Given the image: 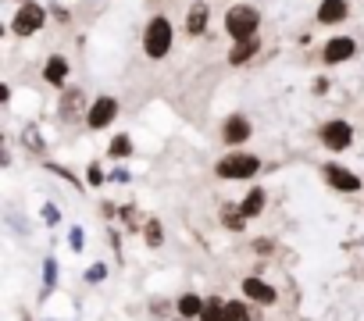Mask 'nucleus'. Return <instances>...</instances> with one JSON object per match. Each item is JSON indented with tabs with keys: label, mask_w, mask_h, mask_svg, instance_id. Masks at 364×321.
I'll return each instance as SVG.
<instances>
[{
	"label": "nucleus",
	"mask_w": 364,
	"mask_h": 321,
	"mask_svg": "<svg viewBox=\"0 0 364 321\" xmlns=\"http://www.w3.org/2000/svg\"><path fill=\"white\" fill-rule=\"evenodd\" d=\"M171 43H175V26L168 15H154L143 29V54L150 61H164L171 54Z\"/></svg>",
	"instance_id": "f257e3e1"
},
{
	"label": "nucleus",
	"mask_w": 364,
	"mask_h": 321,
	"mask_svg": "<svg viewBox=\"0 0 364 321\" xmlns=\"http://www.w3.org/2000/svg\"><path fill=\"white\" fill-rule=\"evenodd\" d=\"M261 172V157L257 153H247V150H236V153H225L218 165H215V175L222 183H247Z\"/></svg>",
	"instance_id": "f03ea898"
},
{
	"label": "nucleus",
	"mask_w": 364,
	"mask_h": 321,
	"mask_svg": "<svg viewBox=\"0 0 364 321\" xmlns=\"http://www.w3.org/2000/svg\"><path fill=\"white\" fill-rule=\"evenodd\" d=\"M257 29H261V11H257V8H250V4H236V8L225 11V33H229L232 43H240V40H254Z\"/></svg>",
	"instance_id": "7ed1b4c3"
},
{
	"label": "nucleus",
	"mask_w": 364,
	"mask_h": 321,
	"mask_svg": "<svg viewBox=\"0 0 364 321\" xmlns=\"http://www.w3.org/2000/svg\"><path fill=\"white\" fill-rule=\"evenodd\" d=\"M47 18H50V8L36 4V0H26V4H18V11L11 18V33L18 40H29V36H36L47 26Z\"/></svg>",
	"instance_id": "20e7f679"
},
{
	"label": "nucleus",
	"mask_w": 364,
	"mask_h": 321,
	"mask_svg": "<svg viewBox=\"0 0 364 321\" xmlns=\"http://www.w3.org/2000/svg\"><path fill=\"white\" fill-rule=\"evenodd\" d=\"M318 139H321V146H325V150L343 153V150H350V146H353V125H350V121H343V118H328V121H321V125H318Z\"/></svg>",
	"instance_id": "39448f33"
},
{
	"label": "nucleus",
	"mask_w": 364,
	"mask_h": 321,
	"mask_svg": "<svg viewBox=\"0 0 364 321\" xmlns=\"http://www.w3.org/2000/svg\"><path fill=\"white\" fill-rule=\"evenodd\" d=\"M118 111H122V104L114 100V97H107V93H100V97H93V104L86 107V129L90 132H104L107 125H114V118H118Z\"/></svg>",
	"instance_id": "423d86ee"
},
{
	"label": "nucleus",
	"mask_w": 364,
	"mask_h": 321,
	"mask_svg": "<svg viewBox=\"0 0 364 321\" xmlns=\"http://www.w3.org/2000/svg\"><path fill=\"white\" fill-rule=\"evenodd\" d=\"M353 54H357V40L346 36V33H336V36H328L325 47H321V65L339 68V65H346Z\"/></svg>",
	"instance_id": "0eeeda50"
},
{
	"label": "nucleus",
	"mask_w": 364,
	"mask_h": 321,
	"mask_svg": "<svg viewBox=\"0 0 364 321\" xmlns=\"http://www.w3.org/2000/svg\"><path fill=\"white\" fill-rule=\"evenodd\" d=\"M321 179L336 190V193H360L364 190V183H360V175L357 172H350V168H343V165H336V160H328V165H321Z\"/></svg>",
	"instance_id": "6e6552de"
},
{
	"label": "nucleus",
	"mask_w": 364,
	"mask_h": 321,
	"mask_svg": "<svg viewBox=\"0 0 364 321\" xmlns=\"http://www.w3.org/2000/svg\"><path fill=\"white\" fill-rule=\"evenodd\" d=\"M240 293H243V296H247L250 303H257V307H272V303L279 300V289H275L272 282L257 278V275L243 278V282H240Z\"/></svg>",
	"instance_id": "1a4fd4ad"
},
{
	"label": "nucleus",
	"mask_w": 364,
	"mask_h": 321,
	"mask_svg": "<svg viewBox=\"0 0 364 321\" xmlns=\"http://www.w3.org/2000/svg\"><path fill=\"white\" fill-rule=\"evenodd\" d=\"M250 136H254V125H250L247 114H229V118L222 121V139H225V146H243Z\"/></svg>",
	"instance_id": "9d476101"
},
{
	"label": "nucleus",
	"mask_w": 364,
	"mask_h": 321,
	"mask_svg": "<svg viewBox=\"0 0 364 321\" xmlns=\"http://www.w3.org/2000/svg\"><path fill=\"white\" fill-rule=\"evenodd\" d=\"M350 0H321L318 11H314V22L318 26H343L350 18Z\"/></svg>",
	"instance_id": "9b49d317"
},
{
	"label": "nucleus",
	"mask_w": 364,
	"mask_h": 321,
	"mask_svg": "<svg viewBox=\"0 0 364 321\" xmlns=\"http://www.w3.org/2000/svg\"><path fill=\"white\" fill-rule=\"evenodd\" d=\"M68 75H72V65H68V58H65V54H50V58L43 61V82H47V86L65 89Z\"/></svg>",
	"instance_id": "f8f14e48"
},
{
	"label": "nucleus",
	"mask_w": 364,
	"mask_h": 321,
	"mask_svg": "<svg viewBox=\"0 0 364 321\" xmlns=\"http://www.w3.org/2000/svg\"><path fill=\"white\" fill-rule=\"evenodd\" d=\"M204 303H208V296H200V293H182V296H175V314L182 321H200Z\"/></svg>",
	"instance_id": "ddd939ff"
},
{
	"label": "nucleus",
	"mask_w": 364,
	"mask_h": 321,
	"mask_svg": "<svg viewBox=\"0 0 364 321\" xmlns=\"http://www.w3.org/2000/svg\"><path fill=\"white\" fill-rule=\"evenodd\" d=\"M264 207H268V190H264V186H250V190H247V197L240 200V211H243L250 222H254V218H261V214H264Z\"/></svg>",
	"instance_id": "4468645a"
},
{
	"label": "nucleus",
	"mask_w": 364,
	"mask_h": 321,
	"mask_svg": "<svg viewBox=\"0 0 364 321\" xmlns=\"http://www.w3.org/2000/svg\"><path fill=\"white\" fill-rule=\"evenodd\" d=\"M208 22H211V8L208 4H190V11H186V33L190 36H204L208 33Z\"/></svg>",
	"instance_id": "2eb2a0df"
},
{
	"label": "nucleus",
	"mask_w": 364,
	"mask_h": 321,
	"mask_svg": "<svg viewBox=\"0 0 364 321\" xmlns=\"http://www.w3.org/2000/svg\"><path fill=\"white\" fill-rule=\"evenodd\" d=\"M261 54V40L254 36V40H240V43H232V50H229V65L232 68H243L247 61H254Z\"/></svg>",
	"instance_id": "dca6fc26"
},
{
	"label": "nucleus",
	"mask_w": 364,
	"mask_h": 321,
	"mask_svg": "<svg viewBox=\"0 0 364 321\" xmlns=\"http://www.w3.org/2000/svg\"><path fill=\"white\" fill-rule=\"evenodd\" d=\"M82 104H86V93H82V89H65V93H61V104H58V118H61V121H72Z\"/></svg>",
	"instance_id": "f3484780"
},
{
	"label": "nucleus",
	"mask_w": 364,
	"mask_h": 321,
	"mask_svg": "<svg viewBox=\"0 0 364 321\" xmlns=\"http://www.w3.org/2000/svg\"><path fill=\"white\" fill-rule=\"evenodd\" d=\"M107 157L111 160H129L132 157V136L129 132H114L107 143Z\"/></svg>",
	"instance_id": "a211bd4d"
},
{
	"label": "nucleus",
	"mask_w": 364,
	"mask_h": 321,
	"mask_svg": "<svg viewBox=\"0 0 364 321\" xmlns=\"http://www.w3.org/2000/svg\"><path fill=\"white\" fill-rule=\"evenodd\" d=\"M22 143H26V150H29L33 157H43V153H47V143H43V136H40V125H33V121L22 129Z\"/></svg>",
	"instance_id": "6ab92c4d"
},
{
	"label": "nucleus",
	"mask_w": 364,
	"mask_h": 321,
	"mask_svg": "<svg viewBox=\"0 0 364 321\" xmlns=\"http://www.w3.org/2000/svg\"><path fill=\"white\" fill-rule=\"evenodd\" d=\"M247 222H250V218L240 211V204H225V207H222V225H225L229 232H243Z\"/></svg>",
	"instance_id": "aec40b11"
},
{
	"label": "nucleus",
	"mask_w": 364,
	"mask_h": 321,
	"mask_svg": "<svg viewBox=\"0 0 364 321\" xmlns=\"http://www.w3.org/2000/svg\"><path fill=\"white\" fill-rule=\"evenodd\" d=\"M58 278H61V264H58L54 257H47V261H43V293H40V300H47V296L54 293Z\"/></svg>",
	"instance_id": "412c9836"
},
{
	"label": "nucleus",
	"mask_w": 364,
	"mask_h": 321,
	"mask_svg": "<svg viewBox=\"0 0 364 321\" xmlns=\"http://www.w3.org/2000/svg\"><path fill=\"white\" fill-rule=\"evenodd\" d=\"M225 321H254L250 300H225Z\"/></svg>",
	"instance_id": "4be33fe9"
},
{
	"label": "nucleus",
	"mask_w": 364,
	"mask_h": 321,
	"mask_svg": "<svg viewBox=\"0 0 364 321\" xmlns=\"http://www.w3.org/2000/svg\"><path fill=\"white\" fill-rule=\"evenodd\" d=\"M200 321H225V300H222V296H208Z\"/></svg>",
	"instance_id": "5701e85b"
},
{
	"label": "nucleus",
	"mask_w": 364,
	"mask_h": 321,
	"mask_svg": "<svg viewBox=\"0 0 364 321\" xmlns=\"http://www.w3.org/2000/svg\"><path fill=\"white\" fill-rule=\"evenodd\" d=\"M143 239H146V246H150V250H157V246L164 243V229H161V222H157V218H150V222L143 225Z\"/></svg>",
	"instance_id": "b1692460"
},
{
	"label": "nucleus",
	"mask_w": 364,
	"mask_h": 321,
	"mask_svg": "<svg viewBox=\"0 0 364 321\" xmlns=\"http://www.w3.org/2000/svg\"><path fill=\"white\" fill-rule=\"evenodd\" d=\"M43 168H47V172H54V175H61L65 183H72L75 190H82V183H79V175H75V172H68L65 165H58V160H43Z\"/></svg>",
	"instance_id": "393cba45"
},
{
	"label": "nucleus",
	"mask_w": 364,
	"mask_h": 321,
	"mask_svg": "<svg viewBox=\"0 0 364 321\" xmlns=\"http://www.w3.org/2000/svg\"><path fill=\"white\" fill-rule=\"evenodd\" d=\"M86 179H90V183H86V186H93V190H100V186H104V183H111V175H104V168H100V165H97V160H93V165H90V168H86Z\"/></svg>",
	"instance_id": "a878e982"
},
{
	"label": "nucleus",
	"mask_w": 364,
	"mask_h": 321,
	"mask_svg": "<svg viewBox=\"0 0 364 321\" xmlns=\"http://www.w3.org/2000/svg\"><path fill=\"white\" fill-rule=\"evenodd\" d=\"M68 246H72L75 254H82V246H86V232H82V225H72V232H68Z\"/></svg>",
	"instance_id": "bb28decb"
},
{
	"label": "nucleus",
	"mask_w": 364,
	"mask_h": 321,
	"mask_svg": "<svg viewBox=\"0 0 364 321\" xmlns=\"http://www.w3.org/2000/svg\"><path fill=\"white\" fill-rule=\"evenodd\" d=\"M82 278H86L90 285H97V282H104V278H107V264H100V261H97V264H90V271H86Z\"/></svg>",
	"instance_id": "cd10ccee"
},
{
	"label": "nucleus",
	"mask_w": 364,
	"mask_h": 321,
	"mask_svg": "<svg viewBox=\"0 0 364 321\" xmlns=\"http://www.w3.org/2000/svg\"><path fill=\"white\" fill-rule=\"evenodd\" d=\"M50 18H54L58 26H68V22H72V11H68L65 4H54V8H50Z\"/></svg>",
	"instance_id": "c85d7f7f"
},
{
	"label": "nucleus",
	"mask_w": 364,
	"mask_h": 321,
	"mask_svg": "<svg viewBox=\"0 0 364 321\" xmlns=\"http://www.w3.org/2000/svg\"><path fill=\"white\" fill-rule=\"evenodd\" d=\"M43 222H47V225H58V222H61V211H58V204H43Z\"/></svg>",
	"instance_id": "c756f323"
},
{
	"label": "nucleus",
	"mask_w": 364,
	"mask_h": 321,
	"mask_svg": "<svg viewBox=\"0 0 364 321\" xmlns=\"http://www.w3.org/2000/svg\"><path fill=\"white\" fill-rule=\"evenodd\" d=\"M250 246H254V254H272V250H275V239H268V236H261V239H254Z\"/></svg>",
	"instance_id": "7c9ffc66"
},
{
	"label": "nucleus",
	"mask_w": 364,
	"mask_h": 321,
	"mask_svg": "<svg viewBox=\"0 0 364 321\" xmlns=\"http://www.w3.org/2000/svg\"><path fill=\"white\" fill-rule=\"evenodd\" d=\"M129 179H132V175H129L125 168H114V172H111V183H114V186H125Z\"/></svg>",
	"instance_id": "2f4dec72"
},
{
	"label": "nucleus",
	"mask_w": 364,
	"mask_h": 321,
	"mask_svg": "<svg viewBox=\"0 0 364 321\" xmlns=\"http://www.w3.org/2000/svg\"><path fill=\"white\" fill-rule=\"evenodd\" d=\"M328 89V79H314V93H325Z\"/></svg>",
	"instance_id": "473e14b6"
},
{
	"label": "nucleus",
	"mask_w": 364,
	"mask_h": 321,
	"mask_svg": "<svg viewBox=\"0 0 364 321\" xmlns=\"http://www.w3.org/2000/svg\"><path fill=\"white\" fill-rule=\"evenodd\" d=\"M22 321H33V317H29V314H26V317H22Z\"/></svg>",
	"instance_id": "72a5a7b5"
},
{
	"label": "nucleus",
	"mask_w": 364,
	"mask_h": 321,
	"mask_svg": "<svg viewBox=\"0 0 364 321\" xmlns=\"http://www.w3.org/2000/svg\"><path fill=\"white\" fill-rule=\"evenodd\" d=\"M18 4H26V0H18Z\"/></svg>",
	"instance_id": "f704fd0d"
}]
</instances>
